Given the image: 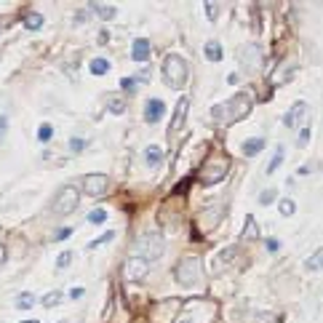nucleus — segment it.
Instances as JSON below:
<instances>
[{"label": "nucleus", "mask_w": 323, "mask_h": 323, "mask_svg": "<svg viewBox=\"0 0 323 323\" xmlns=\"http://www.w3.org/2000/svg\"><path fill=\"white\" fill-rule=\"evenodd\" d=\"M251 110H254V94L251 91H238L227 102H219L211 107V118L217 126H233V123L249 118Z\"/></svg>", "instance_id": "nucleus-1"}, {"label": "nucleus", "mask_w": 323, "mask_h": 323, "mask_svg": "<svg viewBox=\"0 0 323 323\" xmlns=\"http://www.w3.org/2000/svg\"><path fill=\"white\" fill-rule=\"evenodd\" d=\"M160 72H163V83L168 88H174V91H182L184 86H187V80H190V64L179 56V53H168V56L163 59Z\"/></svg>", "instance_id": "nucleus-2"}, {"label": "nucleus", "mask_w": 323, "mask_h": 323, "mask_svg": "<svg viewBox=\"0 0 323 323\" xmlns=\"http://www.w3.org/2000/svg\"><path fill=\"white\" fill-rule=\"evenodd\" d=\"M166 251V238L158 233V230H152V233H142L136 238L134 243V257L144 259V262H155V259L163 257Z\"/></svg>", "instance_id": "nucleus-3"}, {"label": "nucleus", "mask_w": 323, "mask_h": 323, "mask_svg": "<svg viewBox=\"0 0 323 323\" xmlns=\"http://www.w3.org/2000/svg\"><path fill=\"white\" fill-rule=\"evenodd\" d=\"M78 201H80V192L75 184H61L56 190V195H53V206L51 211L56 214V217H67V214H72L78 209Z\"/></svg>", "instance_id": "nucleus-4"}, {"label": "nucleus", "mask_w": 323, "mask_h": 323, "mask_svg": "<svg viewBox=\"0 0 323 323\" xmlns=\"http://www.w3.org/2000/svg\"><path fill=\"white\" fill-rule=\"evenodd\" d=\"M176 281L187 289L198 286V281H201V257H195V254L182 257L179 265H176Z\"/></svg>", "instance_id": "nucleus-5"}, {"label": "nucleus", "mask_w": 323, "mask_h": 323, "mask_svg": "<svg viewBox=\"0 0 323 323\" xmlns=\"http://www.w3.org/2000/svg\"><path fill=\"white\" fill-rule=\"evenodd\" d=\"M227 168H230V160L227 158H211V160H206V166L201 168V184H217L225 179V174H227Z\"/></svg>", "instance_id": "nucleus-6"}, {"label": "nucleus", "mask_w": 323, "mask_h": 323, "mask_svg": "<svg viewBox=\"0 0 323 323\" xmlns=\"http://www.w3.org/2000/svg\"><path fill=\"white\" fill-rule=\"evenodd\" d=\"M238 61H241L243 70L249 72H257L259 67H262V48H259L257 43H246L238 48Z\"/></svg>", "instance_id": "nucleus-7"}, {"label": "nucleus", "mask_w": 323, "mask_h": 323, "mask_svg": "<svg viewBox=\"0 0 323 323\" xmlns=\"http://www.w3.org/2000/svg\"><path fill=\"white\" fill-rule=\"evenodd\" d=\"M80 187H83V192H88V195H94V198L107 195V192H110V176H104V174H86L80 179Z\"/></svg>", "instance_id": "nucleus-8"}, {"label": "nucleus", "mask_w": 323, "mask_h": 323, "mask_svg": "<svg viewBox=\"0 0 323 323\" xmlns=\"http://www.w3.org/2000/svg\"><path fill=\"white\" fill-rule=\"evenodd\" d=\"M187 110H190V99L182 96L179 102H176V110H174V118L168 123V136H176V131L184 126V118H187Z\"/></svg>", "instance_id": "nucleus-9"}, {"label": "nucleus", "mask_w": 323, "mask_h": 323, "mask_svg": "<svg viewBox=\"0 0 323 323\" xmlns=\"http://www.w3.org/2000/svg\"><path fill=\"white\" fill-rule=\"evenodd\" d=\"M294 72H297V64L291 59H283L278 64V70L273 72V86H283V83H289L291 78H294Z\"/></svg>", "instance_id": "nucleus-10"}, {"label": "nucleus", "mask_w": 323, "mask_h": 323, "mask_svg": "<svg viewBox=\"0 0 323 323\" xmlns=\"http://www.w3.org/2000/svg\"><path fill=\"white\" fill-rule=\"evenodd\" d=\"M150 262H144V259L139 257H128V262H126V278H131V281H142L144 275H147V267Z\"/></svg>", "instance_id": "nucleus-11"}, {"label": "nucleus", "mask_w": 323, "mask_h": 323, "mask_svg": "<svg viewBox=\"0 0 323 323\" xmlns=\"http://www.w3.org/2000/svg\"><path fill=\"white\" fill-rule=\"evenodd\" d=\"M163 115H166V104L160 99H147L144 102V120L147 123H158Z\"/></svg>", "instance_id": "nucleus-12"}, {"label": "nucleus", "mask_w": 323, "mask_h": 323, "mask_svg": "<svg viewBox=\"0 0 323 323\" xmlns=\"http://www.w3.org/2000/svg\"><path fill=\"white\" fill-rule=\"evenodd\" d=\"M305 115H307V102H297V104L289 110V115H286V118H283V123H286L289 128H297L299 123L305 120Z\"/></svg>", "instance_id": "nucleus-13"}, {"label": "nucleus", "mask_w": 323, "mask_h": 323, "mask_svg": "<svg viewBox=\"0 0 323 323\" xmlns=\"http://www.w3.org/2000/svg\"><path fill=\"white\" fill-rule=\"evenodd\" d=\"M131 59L134 61H147L150 59V40H147V37H136V40H134Z\"/></svg>", "instance_id": "nucleus-14"}, {"label": "nucleus", "mask_w": 323, "mask_h": 323, "mask_svg": "<svg viewBox=\"0 0 323 323\" xmlns=\"http://www.w3.org/2000/svg\"><path fill=\"white\" fill-rule=\"evenodd\" d=\"M88 8L94 11L99 19H104V21H110V19L118 16V8H115V5H107V3H91Z\"/></svg>", "instance_id": "nucleus-15"}, {"label": "nucleus", "mask_w": 323, "mask_h": 323, "mask_svg": "<svg viewBox=\"0 0 323 323\" xmlns=\"http://www.w3.org/2000/svg\"><path fill=\"white\" fill-rule=\"evenodd\" d=\"M235 254H238V249H225V251H219V254H217V259H214V265H211V267H214V275H219V273H222V267L233 262Z\"/></svg>", "instance_id": "nucleus-16"}, {"label": "nucleus", "mask_w": 323, "mask_h": 323, "mask_svg": "<svg viewBox=\"0 0 323 323\" xmlns=\"http://www.w3.org/2000/svg\"><path fill=\"white\" fill-rule=\"evenodd\" d=\"M265 150V139L262 136H254V139H249V142H243V152L249 158H254V155H259V152Z\"/></svg>", "instance_id": "nucleus-17"}, {"label": "nucleus", "mask_w": 323, "mask_h": 323, "mask_svg": "<svg viewBox=\"0 0 323 323\" xmlns=\"http://www.w3.org/2000/svg\"><path fill=\"white\" fill-rule=\"evenodd\" d=\"M203 53H206V59H209V61H222V56H225V53H222V45L217 40L206 43L203 45Z\"/></svg>", "instance_id": "nucleus-18"}, {"label": "nucleus", "mask_w": 323, "mask_h": 323, "mask_svg": "<svg viewBox=\"0 0 323 323\" xmlns=\"http://www.w3.org/2000/svg\"><path fill=\"white\" fill-rule=\"evenodd\" d=\"M144 160H147L150 168H158L160 160H163V150H160V147H147V152H144Z\"/></svg>", "instance_id": "nucleus-19"}, {"label": "nucleus", "mask_w": 323, "mask_h": 323, "mask_svg": "<svg viewBox=\"0 0 323 323\" xmlns=\"http://www.w3.org/2000/svg\"><path fill=\"white\" fill-rule=\"evenodd\" d=\"M110 72V61L102 59V56H96L94 61H91V75H107Z\"/></svg>", "instance_id": "nucleus-20"}, {"label": "nucleus", "mask_w": 323, "mask_h": 323, "mask_svg": "<svg viewBox=\"0 0 323 323\" xmlns=\"http://www.w3.org/2000/svg\"><path fill=\"white\" fill-rule=\"evenodd\" d=\"M32 305H35V294H32V291H21V294L16 297V307H19V310H29Z\"/></svg>", "instance_id": "nucleus-21"}, {"label": "nucleus", "mask_w": 323, "mask_h": 323, "mask_svg": "<svg viewBox=\"0 0 323 323\" xmlns=\"http://www.w3.org/2000/svg\"><path fill=\"white\" fill-rule=\"evenodd\" d=\"M24 27L27 29H40L43 27V16H40V13H35V11H29L24 16Z\"/></svg>", "instance_id": "nucleus-22"}, {"label": "nucleus", "mask_w": 323, "mask_h": 323, "mask_svg": "<svg viewBox=\"0 0 323 323\" xmlns=\"http://www.w3.org/2000/svg\"><path fill=\"white\" fill-rule=\"evenodd\" d=\"M275 201H278V190H275V187H267V190L259 192V203H262V206H270Z\"/></svg>", "instance_id": "nucleus-23"}, {"label": "nucleus", "mask_w": 323, "mask_h": 323, "mask_svg": "<svg viewBox=\"0 0 323 323\" xmlns=\"http://www.w3.org/2000/svg\"><path fill=\"white\" fill-rule=\"evenodd\" d=\"M278 211H281V217H291L297 211V203L291 198H283V201H278Z\"/></svg>", "instance_id": "nucleus-24"}, {"label": "nucleus", "mask_w": 323, "mask_h": 323, "mask_svg": "<svg viewBox=\"0 0 323 323\" xmlns=\"http://www.w3.org/2000/svg\"><path fill=\"white\" fill-rule=\"evenodd\" d=\"M243 238H249V241H254V238H259V227H257V222H254V217H249V219H246Z\"/></svg>", "instance_id": "nucleus-25"}, {"label": "nucleus", "mask_w": 323, "mask_h": 323, "mask_svg": "<svg viewBox=\"0 0 323 323\" xmlns=\"http://www.w3.org/2000/svg\"><path fill=\"white\" fill-rule=\"evenodd\" d=\"M321 262H323V251L318 249V251L313 254V257L305 259V267H307V270H321Z\"/></svg>", "instance_id": "nucleus-26"}, {"label": "nucleus", "mask_w": 323, "mask_h": 323, "mask_svg": "<svg viewBox=\"0 0 323 323\" xmlns=\"http://www.w3.org/2000/svg\"><path fill=\"white\" fill-rule=\"evenodd\" d=\"M281 163H283V147H278V150H275V158L270 160V166H267V176L278 171V168H281Z\"/></svg>", "instance_id": "nucleus-27"}, {"label": "nucleus", "mask_w": 323, "mask_h": 323, "mask_svg": "<svg viewBox=\"0 0 323 323\" xmlns=\"http://www.w3.org/2000/svg\"><path fill=\"white\" fill-rule=\"evenodd\" d=\"M61 299H64V294H61V291H48V294L43 297V305H45V307H53V305H59Z\"/></svg>", "instance_id": "nucleus-28"}, {"label": "nucleus", "mask_w": 323, "mask_h": 323, "mask_svg": "<svg viewBox=\"0 0 323 323\" xmlns=\"http://www.w3.org/2000/svg\"><path fill=\"white\" fill-rule=\"evenodd\" d=\"M88 222H91V225H104V222H107V211L104 209H94L88 214Z\"/></svg>", "instance_id": "nucleus-29"}, {"label": "nucleus", "mask_w": 323, "mask_h": 323, "mask_svg": "<svg viewBox=\"0 0 323 323\" xmlns=\"http://www.w3.org/2000/svg\"><path fill=\"white\" fill-rule=\"evenodd\" d=\"M70 262H72V251H61L56 257V267H59V270H67Z\"/></svg>", "instance_id": "nucleus-30"}, {"label": "nucleus", "mask_w": 323, "mask_h": 323, "mask_svg": "<svg viewBox=\"0 0 323 323\" xmlns=\"http://www.w3.org/2000/svg\"><path fill=\"white\" fill-rule=\"evenodd\" d=\"M120 88L128 91V94H134V91L139 88V80H136V78H120Z\"/></svg>", "instance_id": "nucleus-31"}, {"label": "nucleus", "mask_w": 323, "mask_h": 323, "mask_svg": "<svg viewBox=\"0 0 323 323\" xmlns=\"http://www.w3.org/2000/svg\"><path fill=\"white\" fill-rule=\"evenodd\" d=\"M51 136H53L51 123H43V126H40V131H37V139H40V142L45 144V142H51Z\"/></svg>", "instance_id": "nucleus-32"}, {"label": "nucleus", "mask_w": 323, "mask_h": 323, "mask_svg": "<svg viewBox=\"0 0 323 323\" xmlns=\"http://www.w3.org/2000/svg\"><path fill=\"white\" fill-rule=\"evenodd\" d=\"M203 11H206V16H209L211 21H217V16H219V5L217 3H203Z\"/></svg>", "instance_id": "nucleus-33"}, {"label": "nucleus", "mask_w": 323, "mask_h": 323, "mask_svg": "<svg viewBox=\"0 0 323 323\" xmlns=\"http://www.w3.org/2000/svg\"><path fill=\"white\" fill-rule=\"evenodd\" d=\"M112 238H115V233H104L102 238H96V241H91V243H88V249H99V246H104V243H110V241H112Z\"/></svg>", "instance_id": "nucleus-34"}, {"label": "nucleus", "mask_w": 323, "mask_h": 323, "mask_svg": "<svg viewBox=\"0 0 323 323\" xmlns=\"http://www.w3.org/2000/svg\"><path fill=\"white\" fill-rule=\"evenodd\" d=\"M307 144H310V128H302V131H299V139H297V147H307Z\"/></svg>", "instance_id": "nucleus-35"}, {"label": "nucleus", "mask_w": 323, "mask_h": 323, "mask_svg": "<svg viewBox=\"0 0 323 323\" xmlns=\"http://www.w3.org/2000/svg\"><path fill=\"white\" fill-rule=\"evenodd\" d=\"M70 150H72V152L86 150V139H80V136H75V139H70Z\"/></svg>", "instance_id": "nucleus-36"}, {"label": "nucleus", "mask_w": 323, "mask_h": 323, "mask_svg": "<svg viewBox=\"0 0 323 323\" xmlns=\"http://www.w3.org/2000/svg\"><path fill=\"white\" fill-rule=\"evenodd\" d=\"M265 249L270 251V254H278L281 251V241H278V238H270V241L265 243Z\"/></svg>", "instance_id": "nucleus-37"}, {"label": "nucleus", "mask_w": 323, "mask_h": 323, "mask_svg": "<svg viewBox=\"0 0 323 323\" xmlns=\"http://www.w3.org/2000/svg\"><path fill=\"white\" fill-rule=\"evenodd\" d=\"M123 110H126V104H123V102H115V99H110V112H112V115H120Z\"/></svg>", "instance_id": "nucleus-38"}, {"label": "nucleus", "mask_w": 323, "mask_h": 323, "mask_svg": "<svg viewBox=\"0 0 323 323\" xmlns=\"http://www.w3.org/2000/svg\"><path fill=\"white\" fill-rule=\"evenodd\" d=\"M5 128H8V115H0V139H5Z\"/></svg>", "instance_id": "nucleus-39"}, {"label": "nucleus", "mask_w": 323, "mask_h": 323, "mask_svg": "<svg viewBox=\"0 0 323 323\" xmlns=\"http://www.w3.org/2000/svg\"><path fill=\"white\" fill-rule=\"evenodd\" d=\"M70 233H72L70 227H61V230H56V241H64V238H70Z\"/></svg>", "instance_id": "nucleus-40"}, {"label": "nucleus", "mask_w": 323, "mask_h": 323, "mask_svg": "<svg viewBox=\"0 0 323 323\" xmlns=\"http://www.w3.org/2000/svg\"><path fill=\"white\" fill-rule=\"evenodd\" d=\"M83 294H86V289H83V286H75V289L70 291V297H72V299H80Z\"/></svg>", "instance_id": "nucleus-41"}, {"label": "nucleus", "mask_w": 323, "mask_h": 323, "mask_svg": "<svg viewBox=\"0 0 323 323\" xmlns=\"http://www.w3.org/2000/svg\"><path fill=\"white\" fill-rule=\"evenodd\" d=\"M72 21H75V24H83V21H86V13H75Z\"/></svg>", "instance_id": "nucleus-42"}, {"label": "nucleus", "mask_w": 323, "mask_h": 323, "mask_svg": "<svg viewBox=\"0 0 323 323\" xmlns=\"http://www.w3.org/2000/svg\"><path fill=\"white\" fill-rule=\"evenodd\" d=\"M110 40V35H107V29H102V35H99V43H107Z\"/></svg>", "instance_id": "nucleus-43"}, {"label": "nucleus", "mask_w": 323, "mask_h": 323, "mask_svg": "<svg viewBox=\"0 0 323 323\" xmlns=\"http://www.w3.org/2000/svg\"><path fill=\"white\" fill-rule=\"evenodd\" d=\"M238 80H241V75H227V83H233V86H235Z\"/></svg>", "instance_id": "nucleus-44"}, {"label": "nucleus", "mask_w": 323, "mask_h": 323, "mask_svg": "<svg viewBox=\"0 0 323 323\" xmlns=\"http://www.w3.org/2000/svg\"><path fill=\"white\" fill-rule=\"evenodd\" d=\"M3 262H5V249L0 246V265H3Z\"/></svg>", "instance_id": "nucleus-45"}, {"label": "nucleus", "mask_w": 323, "mask_h": 323, "mask_svg": "<svg viewBox=\"0 0 323 323\" xmlns=\"http://www.w3.org/2000/svg\"><path fill=\"white\" fill-rule=\"evenodd\" d=\"M21 323H37V321H21Z\"/></svg>", "instance_id": "nucleus-46"}, {"label": "nucleus", "mask_w": 323, "mask_h": 323, "mask_svg": "<svg viewBox=\"0 0 323 323\" xmlns=\"http://www.w3.org/2000/svg\"><path fill=\"white\" fill-rule=\"evenodd\" d=\"M0 32H3V21H0Z\"/></svg>", "instance_id": "nucleus-47"}]
</instances>
